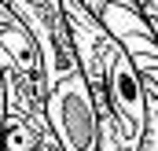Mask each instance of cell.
<instances>
[{
	"label": "cell",
	"instance_id": "cell-1",
	"mask_svg": "<svg viewBox=\"0 0 158 151\" xmlns=\"http://www.w3.org/2000/svg\"><path fill=\"white\" fill-rule=\"evenodd\" d=\"M63 7H66L81 70L96 100V114H99L96 151H140L147 133V85L136 63L129 59L121 41L81 0H63Z\"/></svg>",
	"mask_w": 158,
	"mask_h": 151
},
{
	"label": "cell",
	"instance_id": "cell-2",
	"mask_svg": "<svg viewBox=\"0 0 158 151\" xmlns=\"http://www.w3.org/2000/svg\"><path fill=\"white\" fill-rule=\"evenodd\" d=\"M0 74L7 88V114L48 122V70L33 26L0 0Z\"/></svg>",
	"mask_w": 158,
	"mask_h": 151
},
{
	"label": "cell",
	"instance_id": "cell-3",
	"mask_svg": "<svg viewBox=\"0 0 158 151\" xmlns=\"http://www.w3.org/2000/svg\"><path fill=\"white\" fill-rule=\"evenodd\" d=\"M11 4L40 41V52H44V70H48V92L59 88L63 81L85 74L77 59V48H74V33H70V22H66V7L63 0H4Z\"/></svg>",
	"mask_w": 158,
	"mask_h": 151
},
{
	"label": "cell",
	"instance_id": "cell-4",
	"mask_svg": "<svg viewBox=\"0 0 158 151\" xmlns=\"http://www.w3.org/2000/svg\"><path fill=\"white\" fill-rule=\"evenodd\" d=\"M99 22L121 41V48L136 63L140 77L158 85V33H155V26L143 19V11L136 4H121V7H110L107 15H99Z\"/></svg>",
	"mask_w": 158,
	"mask_h": 151
},
{
	"label": "cell",
	"instance_id": "cell-5",
	"mask_svg": "<svg viewBox=\"0 0 158 151\" xmlns=\"http://www.w3.org/2000/svg\"><path fill=\"white\" fill-rule=\"evenodd\" d=\"M147 85V133H143V144L140 151H158V85Z\"/></svg>",
	"mask_w": 158,
	"mask_h": 151
},
{
	"label": "cell",
	"instance_id": "cell-6",
	"mask_svg": "<svg viewBox=\"0 0 158 151\" xmlns=\"http://www.w3.org/2000/svg\"><path fill=\"white\" fill-rule=\"evenodd\" d=\"M81 4H85V7H88L96 19H99V15H107L110 7H121V4H136V0H81ZM136 7H140V4H136Z\"/></svg>",
	"mask_w": 158,
	"mask_h": 151
},
{
	"label": "cell",
	"instance_id": "cell-7",
	"mask_svg": "<svg viewBox=\"0 0 158 151\" xmlns=\"http://www.w3.org/2000/svg\"><path fill=\"white\" fill-rule=\"evenodd\" d=\"M30 151H66V148H63V144H59V136L48 129V133H44V136H40V140H37Z\"/></svg>",
	"mask_w": 158,
	"mask_h": 151
},
{
	"label": "cell",
	"instance_id": "cell-8",
	"mask_svg": "<svg viewBox=\"0 0 158 151\" xmlns=\"http://www.w3.org/2000/svg\"><path fill=\"white\" fill-rule=\"evenodd\" d=\"M4 125H7V88H4V74H0V151H4Z\"/></svg>",
	"mask_w": 158,
	"mask_h": 151
},
{
	"label": "cell",
	"instance_id": "cell-9",
	"mask_svg": "<svg viewBox=\"0 0 158 151\" xmlns=\"http://www.w3.org/2000/svg\"><path fill=\"white\" fill-rule=\"evenodd\" d=\"M140 4V11H143V19L155 26V33H158V0H136Z\"/></svg>",
	"mask_w": 158,
	"mask_h": 151
}]
</instances>
